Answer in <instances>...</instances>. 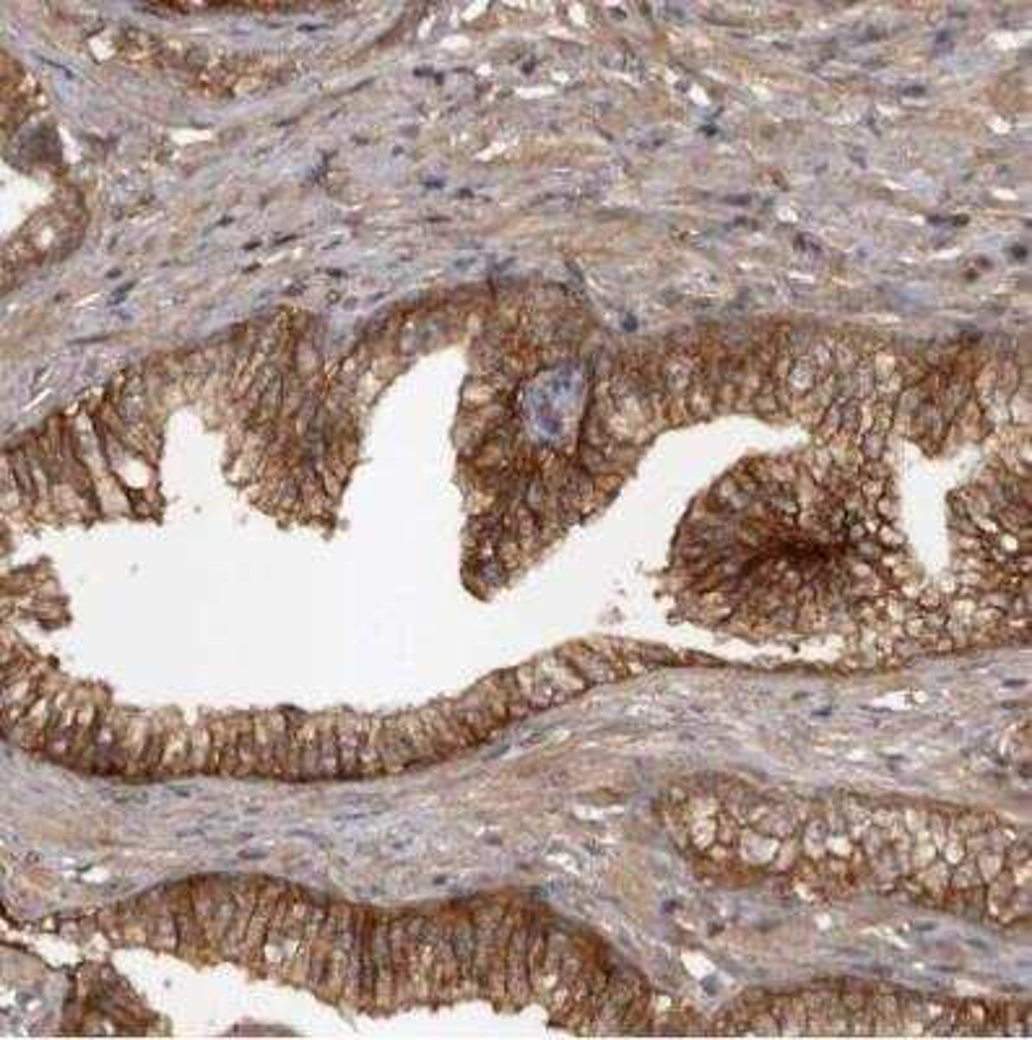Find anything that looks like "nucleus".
<instances>
[{
  "label": "nucleus",
  "mask_w": 1032,
  "mask_h": 1040,
  "mask_svg": "<svg viewBox=\"0 0 1032 1040\" xmlns=\"http://www.w3.org/2000/svg\"><path fill=\"white\" fill-rule=\"evenodd\" d=\"M133 713L117 708V705H102L97 721L91 728L89 744L76 765V770H94V773H117L123 775L128 767V726Z\"/></svg>",
  "instance_id": "obj_1"
},
{
  "label": "nucleus",
  "mask_w": 1032,
  "mask_h": 1040,
  "mask_svg": "<svg viewBox=\"0 0 1032 1040\" xmlns=\"http://www.w3.org/2000/svg\"><path fill=\"white\" fill-rule=\"evenodd\" d=\"M364 916H367V908H359V905H344V913H341V923H338V934L336 942H333L331 957H328V965H325V978L323 986H320V999L333 1001V1004H341V996H344V978H346V962H349V949L354 936H357L359 926H362Z\"/></svg>",
  "instance_id": "obj_2"
},
{
  "label": "nucleus",
  "mask_w": 1032,
  "mask_h": 1040,
  "mask_svg": "<svg viewBox=\"0 0 1032 1040\" xmlns=\"http://www.w3.org/2000/svg\"><path fill=\"white\" fill-rule=\"evenodd\" d=\"M453 929H455V908H442L440 910V934H437L435 975H432V999H429L432 1004L458 999V988H461V970H458V957H455Z\"/></svg>",
  "instance_id": "obj_3"
},
{
  "label": "nucleus",
  "mask_w": 1032,
  "mask_h": 1040,
  "mask_svg": "<svg viewBox=\"0 0 1032 1040\" xmlns=\"http://www.w3.org/2000/svg\"><path fill=\"white\" fill-rule=\"evenodd\" d=\"M533 999L528 981V910L520 908L507 942V1009L526 1007Z\"/></svg>",
  "instance_id": "obj_4"
},
{
  "label": "nucleus",
  "mask_w": 1032,
  "mask_h": 1040,
  "mask_svg": "<svg viewBox=\"0 0 1032 1040\" xmlns=\"http://www.w3.org/2000/svg\"><path fill=\"white\" fill-rule=\"evenodd\" d=\"M284 890V884L273 882V879L271 882L260 884L258 905H255L253 921L247 926L245 944H242L240 952V962L247 970H253V973H263V949H266L268 923H271L273 910H276V903H279V897Z\"/></svg>",
  "instance_id": "obj_5"
},
{
  "label": "nucleus",
  "mask_w": 1032,
  "mask_h": 1040,
  "mask_svg": "<svg viewBox=\"0 0 1032 1040\" xmlns=\"http://www.w3.org/2000/svg\"><path fill=\"white\" fill-rule=\"evenodd\" d=\"M640 988H643V978L637 973H632V970H624V973L622 970H611L604 1007H601L596 1017L593 1035H619L627 1007H630V1001L635 999Z\"/></svg>",
  "instance_id": "obj_6"
},
{
  "label": "nucleus",
  "mask_w": 1032,
  "mask_h": 1040,
  "mask_svg": "<svg viewBox=\"0 0 1032 1040\" xmlns=\"http://www.w3.org/2000/svg\"><path fill=\"white\" fill-rule=\"evenodd\" d=\"M520 908H523V903H507L505 916L494 931L492 952H489L487 983H484L481 996L492 1001L497 1009H507V942H510V931H513Z\"/></svg>",
  "instance_id": "obj_7"
},
{
  "label": "nucleus",
  "mask_w": 1032,
  "mask_h": 1040,
  "mask_svg": "<svg viewBox=\"0 0 1032 1040\" xmlns=\"http://www.w3.org/2000/svg\"><path fill=\"white\" fill-rule=\"evenodd\" d=\"M375 1012H396V975L390 960V913L375 910Z\"/></svg>",
  "instance_id": "obj_8"
},
{
  "label": "nucleus",
  "mask_w": 1032,
  "mask_h": 1040,
  "mask_svg": "<svg viewBox=\"0 0 1032 1040\" xmlns=\"http://www.w3.org/2000/svg\"><path fill=\"white\" fill-rule=\"evenodd\" d=\"M232 890H234V918H232V929H229L227 939L221 944V957L227 960H240L242 944H245L247 926L253 921L255 905H258L260 895V882L255 879H232Z\"/></svg>",
  "instance_id": "obj_9"
},
{
  "label": "nucleus",
  "mask_w": 1032,
  "mask_h": 1040,
  "mask_svg": "<svg viewBox=\"0 0 1032 1040\" xmlns=\"http://www.w3.org/2000/svg\"><path fill=\"white\" fill-rule=\"evenodd\" d=\"M172 897H175L177 957H182V960H201V934H198V923H195L193 884H190V879L175 884Z\"/></svg>",
  "instance_id": "obj_10"
},
{
  "label": "nucleus",
  "mask_w": 1032,
  "mask_h": 1040,
  "mask_svg": "<svg viewBox=\"0 0 1032 1040\" xmlns=\"http://www.w3.org/2000/svg\"><path fill=\"white\" fill-rule=\"evenodd\" d=\"M453 944H455V957H458V970H461V988H458V999L479 996V988H476V981H474L476 929H474V916L466 913V910H455Z\"/></svg>",
  "instance_id": "obj_11"
},
{
  "label": "nucleus",
  "mask_w": 1032,
  "mask_h": 1040,
  "mask_svg": "<svg viewBox=\"0 0 1032 1040\" xmlns=\"http://www.w3.org/2000/svg\"><path fill=\"white\" fill-rule=\"evenodd\" d=\"M146 918H149V944L154 949L175 952L177 955V923H175V897L172 887L164 895L146 897Z\"/></svg>",
  "instance_id": "obj_12"
},
{
  "label": "nucleus",
  "mask_w": 1032,
  "mask_h": 1040,
  "mask_svg": "<svg viewBox=\"0 0 1032 1040\" xmlns=\"http://www.w3.org/2000/svg\"><path fill=\"white\" fill-rule=\"evenodd\" d=\"M193 910L201 934V960H216L219 949L214 942V877H193Z\"/></svg>",
  "instance_id": "obj_13"
},
{
  "label": "nucleus",
  "mask_w": 1032,
  "mask_h": 1040,
  "mask_svg": "<svg viewBox=\"0 0 1032 1040\" xmlns=\"http://www.w3.org/2000/svg\"><path fill=\"white\" fill-rule=\"evenodd\" d=\"M403 929L406 918L401 913H390V960H393V975H396V1009H409L416 1004L414 986L409 978V960H406V944H403Z\"/></svg>",
  "instance_id": "obj_14"
},
{
  "label": "nucleus",
  "mask_w": 1032,
  "mask_h": 1040,
  "mask_svg": "<svg viewBox=\"0 0 1032 1040\" xmlns=\"http://www.w3.org/2000/svg\"><path fill=\"white\" fill-rule=\"evenodd\" d=\"M346 903H331L328 905V916H325L323 926H320L318 936H315V944H312V962H310V978H307V986L312 994H320V986H323L325 978V965H328V957H331L333 942H336L338 934V923H341V913H344Z\"/></svg>",
  "instance_id": "obj_15"
},
{
  "label": "nucleus",
  "mask_w": 1032,
  "mask_h": 1040,
  "mask_svg": "<svg viewBox=\"0 0 1032 1040\" xmlns=\"http://www.w3.org/2000/svg\"><path fill=\"white\" fill-rule=\"evenodd\" d=\"M557 653L565 658L572 669L578 671L588 684L614 682V679H619V674H622L619 666H614L609 658L601 656L591 645H567V648L557 650Z\"/></svg>",
  "instance_id": "obj_16"
},
{
  "label": "nucleus",
  "mask_w": 1032,
  "mask_h": 1040,
  "mask_svg": "<svg viewBox=\"0 0 1032 1040\" xmlns=\"http://www.w3.org/2000/svg\"><path fill=\"white\" fill-rule=\"evenodd\" d=\"M375 910L367 908L362 929V955H359V1012H375Z\"/></svg>",
  "instance_id": "obj_17"
},
{
  "label": "nucleus",
  "mask_w": 1032,
  "mask_h": 1040,
  "mask_svg": "<svg viewBox=\"0 0 1032 1040\" xmlns=\"http://www.w3.org/2000/svg\"><path fill=\"white\" fill-rule=\"evenodd\" d=\"M359 728H362V715L349 713V710L336 713L338 760H341V775L346 778L359 775Z\"/></svg>",
  "instance_id": "obj_18"
},
{
  "label": "nucleus",
  "mask_w": 1032,
  "mask_h": 1040,
  "mask_svg": "<svg viewBox=\"0 0 1032 1040\" xmlns=\"http://www.w3.org/2000/svg\"><path fill=\"white\" fill-rule=\"evenodd\" d=\"M380 762H383V773H401L409 765H416V757L411 752V747L406 744V739L401 736L396 726V715L393 718H383V728H380Z\"/></svg>",
  "instance_id": "obj_19"
},
{
  "label": "nucleus",
  "mask_w": 1032,
  "mask_h": 1040,
  "mask_svg": "<svg viewBox=\"0 0 1032 1040\" xmlns=\"http://www.w3.org/2000/svg\"><path fill=\"white\" fill-rule=\"evenodd\" d=\"M585 949H580L578 944H570L565 952V957H562V968H559V978H557V986H554L552 996H549V1001H546V1009H549V1014H557L559 1009L565 1007V1001L570 999L572 994V988H575V983H578L580 973H583V962H585Z\"/></svg>",
  "instance_id": "obj_20"
},
{
  "label": "nucleus",
  "mask_w": 1032,
  "mask_h": 1040,
  "mask_svg": "<svg viewBox=\"0 0 1032 1040\" xmlns=\"http://www.w3.org/2000/svg\"><path fill=\"white\" fill-rule=\"evenodd\" d=\"M380 728H383V718L362 715V728H359V775L383 773V762H380Z\"/></svg>",
  "instance_id": "obj_21"
},
{
  "label": "nucleus",
  "mask_w": 1032,
  "mask_h": 1040,
  "mask_svg": "<svg viewBox=\"0 0 1032 1040\" xmlns=\"http://www.w3.org/2000/svg\"><path fill=\"white\" fill-rule=\"evenodd\" d=\"M190 770V728L180 723L175 715V723L169 726L167 747H164L162 762L156 773H188Z\"/></svg>",
  "instance_id": "obj_22"
},
{
  "label": "nucleus",
  "mask_w": 1032,
  "mask_h": 1040,
  "mask_svg": "<svg viewBox=\"0 0 1032 1040\" xmlns=\"http://www.w3.org/2000/svg\"><path fill=\"white\" fill-rule=\"evenodd\" d=\"M536 669L541 671V674L552 682L554 689H559L562 695H578V692H583L585 687H588V682H585L583 676L578 674V671L572 669L570 663L565 661V658L559 656V653H549V656L539 658V663H536Z\"/></svg>",
  "instance_id": "obj_23"
},
{
  "label": "nucleus",
  "mask_w": 1032,
  "mask_h": 1040,
  "mask_svg": "<svg viewBox=\"0 0 1032 1040\" xmlns=\"http://www.w3.org/2000/svg\"><path fill=\"white\" fill-rule=\"evenodd\" d=\"M437 934H440V913L424 918L422 936H419V962H422V996L432 999V975H435Z\"/></svg>",
  "instance_id": "obj_24"
},
{
  "label": "nucleus",
  "mask_w": 1032,
  "mask_h": 1040,
  "mask_svg": "<svg viewBox=\"0 0 1032 1040\" xmlns=\"http://www.w3.org/2000/svg\"><path fill=\"white\" fill-rule=\"evenodd\" d=\"M234 918V890L232 879L214 877V942L221 957V944L232 929Z\"/></svg>",
  "instance_id": "obj_25"
},
{
  "label": "nucleus",
  "mask_w": 1032,
  "mask_h": 1040,
  "mask_svg": "<svg viewBox=\"0 0 1032 1040\" xmlns=\"http://www.w3.org/2000/svg\"><path fill=\"white\" fill-rule=\"evenodd\" d=\"M149 739H151V715L133 713L128 726V767H125V775H138L141 773V762L149 752Z\"/></svg>",
  "instance_id": "obj_26"
},
{
  "label": "nucleus",
  "mask_w": 1032,
  "mask_h": 1040,
  "mask_svg": "<svg viewBox=\"0 0 1032 1040\" xmlns=\"http://www.w3.org/2000/svg\"><path fill=\"white\" fill-rule=\"evenodd\" d=\"M320 718V778H338L341 760H338V731L336 715L323 713Z\"/></svg>",
  "instance_id": "obj_27"
},
{
  "label": "nucleus",
  "mask_w": 1032,
  "mask_h": 1040,
  "mask_svg": "<svg viewBox=\"0 0 1032 1040\" xmlns=\"http://www.w3.org/2000/svg\"><path fill=\"white\" fill-rule=\"evenodd\" d=\"M396 726H398V731H401L403 739H406V744L411 747V752H414L416 765H422V762H437L435 749H432L427 734H424V726H422V718H419V713H398Z\"/></svg>",
  "instance_id": "obj_28"
},
{
  "label": "nucleus",
  "mask_w": 1032,
  "mask_h": 1040,
  "mask_svg": "<svg viewBox=\"0 0 1032 1040\" xmlns=\"http://www.w3.org/2000/svg\"><path fill=\"white\" fill-rule=\"evenodd\" d=\"M302 780L320 778V718H302Z\"/></svg>",
  "instance_id": "obj_29"
},
{
  "label": "nucleus",
  "mask_w": 1032,
  "mask_h": 1040,
  "mask_svg": "<svg viewBox=\"0 0 1032 1040\" xmlns=\"http://www.w3.org/2000/svg\"><path fill=\"white\" fill-rule=\"evenodd\" d=\"M255 723V754H258V773L276 778V757H273L271 713H253Z\"/></svg>",
  "instance_id": "obj_30"
},
{
  "label": "nucleus",
  "mask_w": 1032,
  "mask_h": 1040,
  "mask_svg": "<svg viewBox=\"0 0 1032 1040\" xmlns=\"http://www.w3.org/2000/svg\"><path fill=\"white\" fill-rule=\"evenodd\" d=\"M273 757H276V778H286L289 770V747H292V718L284 710L271 713Z\"/></svg>",
  "instance_id": "obj_31"
},
{
  "label": "nucleus",
  "mask_w": 1032,
  "mask_h": 1040,
  "mask_svg": "<svg viewBox=\"0 0 1032 1040\" xmlns=\"http://www.w3.org/2000/svg\"><path fill=\"white\" fill-rule=\"evenodd\" d=\"M258 773V754H255V723L250 713H240V749H237V778Z\"/></svg>",
  "instance_id": "obj_32"
},
{
  "label": "nucleus",
  "mask_w": 1032,
  "mask_h": 1040,
  "mask_svg": "<svg viewBox=\"0 0 1032 1040\" xmlns=\"http://www.w3.org/2000/svg\"><path fill=\"white\" fill-rule=\"evenodd\" d=\"M211 760V723L201 718L190 728V773H208Z\"/></svg>",
  "instance_id": "obj_33"
},
{
  "label": "nucleus",
  "mask_w": 1032,
  "mask_h": 1040,
  "mask_svg": "<svg viewBox=\"0 0 1032 1040\" xmlns=\"http://www.w3.org/2000/svg\"><path fill=\"white\" fill-rule=\"evenodd\" d=\"M167 736H169V723L164 715H151V739H149V752L141 762V773L138 775H154L159 770V762H162L164 747H167Z\"/></svg>",
  "instance_id": "obj_34"
},
{
  "label": "nucleus",
  "mask_w": 1032,
  "mask_h": 1040,
  "mask_svg": "<svg viewBox=\"0 0 1032 1040\" xmlns=\"http://www.w3.org/2000/svg\"><path fill=\"white\" fill-rule=\"evenodd\" d=\"M455 713L461 715V721L466 723L468 728H471V734L476 736V741H487L489 736L494 734L492 726L487 723V718L481 715L479 710V702H476V692H468L466 697H461V700H455Z\"/></svg>",
  "instance_id": "obj_35"
},
{
  "label": "nucleus",
  "mask_w": 1032,
  "mask_h": 1040,
  "mask_svg": "<svg viewBox=\"0 0 1032 1040\" xmlns=\"http://www.w3.org/2000/svg\"><path fill=\"white\" fill-rule=\"evenodd\" d=\"M476 692L481 695V700H484V705L489 708V713H492L494 721L500 723V728L505 726V723L510 721V713H507V692H505V687H502L500 679H497V674L489 676V679H484V682L476 687Z\"/></svg>",
  "instance_id": "obj_36"
},
{
  "label": "nucleus",
  "mask_w": 1032,
  "mask_h": 1040,
  "mask_svg": "<svg viewBox=\"0 0 1032 1040\" xmlns=\"http://www.w3.org/2000/svg\"><path fill=\"white\" fill-rule=\"evenodd\" d=\"M208 723H211V760H208V773L219 775L221 760H224V752H227L229 718H224V715H211Z\"/></svg>",
  "instance_id": "obj_37"
},
{
  "label": "nucleus",
  "mask_w": 1032,
  "mask_h": 1040,
  "mask_svg": "<svg viewBox=\"0 0 1032 1040\" xmlns=\"http://www.w3.org/2000/svg\"><path fill=\"white\" fill-rule=\"evenodd\" d=\"M419 715H422L424 721L432 723V728H435V731H437V736H440L442 744H445V747L450 749V754L463 752L461 739L455 736V731H453V728H450V723L445 721V715H442L440 710H437V705H429V708H422V710H419Z\"/></svg>",
  "instance_id": "obj_38"
},
{
  "label": "nucleus",
  "mask_w": 1032,
  "mask_h": 1040,
  "mask_svg": "<svg viewBox=\"0 0 1032 1040\" xmlns=\"http://www.w3.org/2000/svg\"><path fill=\"white\" fill-rule=\"evenodd\" d=\"M237 749H240V713L229 715L227 752H224V760H221L219 767V775H224V778L237 775Z\"/></svg>",
  "instance_id": "obj_39"
},
{
  "label": "nucleus",
  "mask_w": 1032,
  "mask_h": 1040,
  "mask_svg": "<svg viewBox=\"0 0 1032 1040\" xmlns=\"http://www.w3.org/2000/svg\"><path fill=\"white\" fill-rule=\"evenodd\" d=\"M437 710H440V713L445 715V721L450 723V728H453V731H455V736L461 739L463 749H471V747H476V744H479V741H476V736L471 734V728H468L466 723L461 721V715L455 713L453 702H448V700L437 702Z\"/></svg>",
  "instance_id": "obj_40"
},
{
  "label": "nucleus",
  "mask_w": 1032,
  "mask_h": 1040,
  "mask_svg": "<svg viewBox=\"0 0 1032 1040\" xmlns=\"http://www.w3.org/2000/svg\"><path fill=\"white\" fill-rule=\"evenodd\" d=\"M874 539L882 544V549H887V552H903L905 549V536L897 528H892V523H887V520H882V526L877 528V533H874Z\"/></svg>",
  "instance_id": "obj_41"
}]
</instances>
